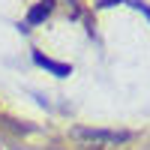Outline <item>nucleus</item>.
Instances as JSON below:
<instances>
[{"mask_svg": "<svg viewBox=\"0 0 150 150\" xmlns=\"http://www.w3.org/2000/svg\"><path fill=\"white\" fill-rule=\"evenodd\" d=\"M33 63L42 66V69H48L51 75H57V78H69V75H72V66L69 63H60V60H54V57H45L42 51H33Z\"/></svg>", "mask_w": 150, "mask_h": 150, "instance_id": "obj_2", "label": "nucleus"}, {"mask_svg": "<svg viewBox=\"0 0 150 150\" xmlns=\"http://www.w3.org/2000/svg\"><path fill=\"white\" fill-rule=\"evenodd\" d=\"M75 138H81V141H90V144H123V141H129L132 135L129 132H123V129H72Z\"/></svg>", "mask_w": 150, "mask_h": 150, "instance_id": "obj_1", "label": "nucleus"}, {"mask_svg": "<svg viewBox=\"0 0 150 150\" xmlns=\"http://www.w3.org/2000/svg\"><path fill=\"white\" fill-rule=\"evenodd\" d=\"M129 3H132V6H135V9H138V12H141V15H144V18H147V21H150V6H147V3H144V0H129Z\"/></svg>", "mask_w": 150, "mask_h": 150, "instance_id": "obj_4", "label": "nucleus"}, {"mask_svg": "<svg viewBox=\"0 0 150 150\" xmlns=\"http://www.w3.org/2000/svg\"><path fill=\"white\" fill-rule=\"evenodd\" d=\"M54 12V0H39L36 6H30V12H27V24H39V21H45L48 15Z\"/></svg>", "mask_w": 150, "mask_h": 150, "instance_id": "obj_3", "label": "nucleus"}]
</instances>
